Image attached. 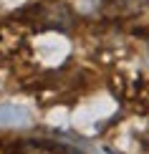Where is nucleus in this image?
Instances as JSON below:
<instances>
[{
  "label": "nucleus",
  "mask_w": 149,
  "mask_h": 154,
  "mask_svg": "<svg viewBox=\"0 0 149 154\" xmlns=\"http://www.w3.org/2000/svg\"><path fill=\"white\" fill-rule=\"evenodd\" d=\"M147 0H106L109 8L119 10V13H132V10H139Z\"/></svg>",
  "instance_id": "nucleus-1"
}]
</instances>
